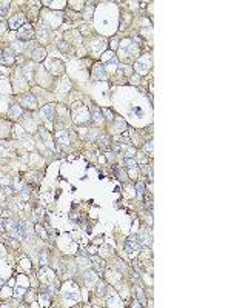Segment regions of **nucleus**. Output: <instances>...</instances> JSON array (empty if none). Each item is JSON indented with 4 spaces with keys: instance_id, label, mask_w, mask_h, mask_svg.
Segmentation results:
<instances>
[{
    "instance_id": "1",
    "label": "nucleus",
    "mask_w": 231,
    "mask_h": 308,
    "mask_svg": "<svg viewBox=\"0 0 231 308\" xmlns=\"http://www.w3.org/2000/svg\"><path fill=\"white\" fill-rule=\"evenodd\" d=\"M125 250H126V253H129L131 256L137 254V253H139V250H140V243H139V240H137V239H134V237H128V239L125 240Z\"/></svg>"
},
{
    "instance_id": "2",
    "label": "nucleus",
    "mask_w": 231,
    "mask_h": 308,
    "mask_svg": "<svg viewBox=\"0 0 231 308\" xmlns=\"http://www.w3.org/2000/svg\"><path fill=\"white\" fill-rule=\"evenodd\" d=\"M17 36H18V39H22V40H28V39L34 37V28H33V25L25 23V25L20 28V31H18Z\"/></svg>"
},
{
    "instance_id": "3",
    "label": "nucleus",
    "mask_w": 231,
    "mask_h": 308,
    "mask_svg": "<svg viewBox=\"0 0 231 308\" xmlns=\"http://www.w3.org/2000/svg\"><path fill=\"white\" fill-rule=\"evenodd\" d=\"M22 105H23L25 108H28V109L37 108L36 97H34V96H31V94H26V96H23V97H22Z\"/></svg>"
},
{
    "instance_id": "4",
    "label": "nucleus",
    "mask_w": 231,
    "mask_h": 308,
    "mask_svg": "<svg viewBox=\"0 0 231 308\" xmlns=\"http://www.w3.org/2000/svg\"><path fill=\"white\" fill-rule=\"evenodd\" d=\"M42 114L45 116V119H48V120H54V119H55V108H54L53 103L45 105V107L42 108Z\"/></svg>"
},
{
    "instance_id": "5",
    "label": "nucleus",
    "mask_w": 231,
    "mask_h": 308,
    "mask_svg": "<svg viewBox=\"0 0 231 308\" xmlns=\"http://www.w3.org/2000/svg\"><path fill=\"white\" fill-rule=\"evenodd\" d=\"M91 260L94 264V270L99 273V274H102L103 270H105V260L100 259V257H97V256H91Z\"/></svg>"
},
{
    "instance_id": "6",
    "label": "nucleus",
    "mask_w": 231,
    "mask_h": 308,
    "mask_svg": "<svg viewBox=\"0 0 231 308\" xmlns=\"http://www.w3.org/2000/svg\"><path fill=\"white\" fill-rule=\"evenodd\" d=\"M137 240H140L139 243H142L145 247H150L151 245V234L148 233V228H143L142 231H140V234H139V239Z\"/></svg>"
},
{
    "instance_id": "7",
    "label": "nucleus",
    "mask_w": 231,
    "mask_h": 308,
    "mask_svg": "<svg viewBox=\"0 0 231 308\" xmlns=\"http://www.w3.org/2000/svg\"><path fill=\"white\" fill-rule=\"evenodd\" d=\"M22 25H25V16H23V14H17L14 18L9 20V26H11L13 29L22 28Z\"/></svg>"
},
{
    "instance_id": "8",
    "label": "nucleus",
    "mask_w": 231,
    "mask_h": 308,
    "mask_svg": "<svg viewBox=\"0 0 231 308\" xmlns=\"http://www.w3.org/2000/svg\"><path fill=\"white\" fill-rule=\"evenodd\" d=\"M45 55H46L45 48H42V46H37L36 50L33 51V60H36V62H42V60L45 59Z\"/></svg>"
},
{
    "instance_id": "9",
    "label": "nucleus",
    "mask_w": 231,
    "mask_h": 308,
    "mask_svg": "<svg viewBox=\"0 0 231 308\" xmlns=\"http://www.w3.org/2000/svg\"><path fill=\"white\" fill-rule=\"evenodd\" d=\"M2 62H3V63H6V65H9V63H13V62H14V53H13V50H11V48H6V50L3 51Z\"/></svg>"
},
{
    "instance_id": "10",
    "label": "nucleus",
    "mask_w": 231,
    "mask_h": 308,
    "mask_svg": "<svg viewBox=\"0 0 231 308\" xmlns=\"http://www.w3.org/2000/svg\"><path fill=\"white\" fill-rule=\"evenodd\" d=\"M55 137H57V142H60V144H65V145H68L71 140H70V137H68V133L66 131H59L57 134H55Z\"/></svg>"
},
{
    "instance_id": "11",
    "label": "nucleus",
    "mask_w": 231,
    "mask_h": 308,
    "mask_svg": "<svg viewBox=\"0 0 231 308\" xmlns=\"http://www.w3.org/2000/svg\"><path fill=\"white\" fill-rule=\"evenodd\" d=\"M97 142H99V146H100V148H103V149H107L108 146H109V144H111L108 136H100Z\"/></svg>"
},
{
    "instance_id": "12",
    "label": "nucleus",
    "mask_w": 231,
    "mask_h": 308,
    "mask_svg": "<svg viewBox=\"0 0 231 308\" xmlns=\"http://www.w3.org/2000/svg\"><path fill=\"white\" fill-rule=\"evenodd\" d=\"M113 170H114V174L117 176V179H119V180H126V174H125V173L119 168V166H117V165H114V166H113Z\"/></svg>"
},
{
    "instance_id": "13",
    "label": "nucleus",
    "mask_w": 231,
    "mask_h": 308,
    "mask_svg": "<svg viewBox=\"0 0 231 308\" xmlns=\"http://www.w3.org/2000/svg\"><path fill=\"white\" fill-rule=\"evenodd\" d=\"M9 114H11V117H14V119H18L20 116H22V109L16 107V105H13L11 109H9Z\"/></svg>"
},
{
    "instance_id": "14",
    "label": "nucleus",
    "mask_w": 231,
    "mask_h": 308,
    "mask_svg": "<svg viewBox=\"0 0 231 308\" xmlns=\"http://www.w3.org/2000/svg\"><path fill=\"white\" fill-rule=\"evenodd\" d=\"M94 74H96V77L103 79V77H105V70H103V66H102V65H96V66H94Z\"/></svg>"
},
{
    "instance_id": "15",
    "label": "nucleus",
    "mask_w": 231,
    "mask_h": 308,
    "mask_svg": "<svg viewBox=\"0 0 231 308\" xmlns=\"http://www.w3.org/2000/svg\"><path fill=\"white\" fill-rule=\"evenodd\" d=\"M103 119V114H102V111L99 108H94V111H92V120L94 122H100Z\"/></svg>"
},
{
    "instance_id": "16",
    "label": "nucleus",
    "mask_w": 231,
    "mask_h": 308,
    "mask_svg": "<svg viewBox=\"0 0 231 308\" xmlns=\"http://www.w3.org/2000/svg\"><path fill=\"white\" fill-rule=\"evenodd\" d=\"M114 129H116V131H119V133H122V131H125V129H126V123H125L123 120L120 119V120H117V122L114 123Z\"/></svg>"
},
{
    "instance_id": "17",
    "label": "nucleus",
    "mask_w": 231,
    "mask_h": 308,
    "mask_svg": "<svg viewBox=\"0 0 231 308\" xmlns=\"http://www.w3.org/2000/svg\"><path fill=\"white\" fill-rule=\"evenodd\" d=\"M105 290H107V285H105V282L103 280H99L97 282V294H105Z\"/></svg>"
},
{
    "instance_id": "18",
    "label": "nucleus",
    "mask_w": 231,
    "mask_h": 308,
    "mask_svg": "<svg viewBox=\"0 0 231 308\" xmlns=\"http://www.w3.org/2000/svg\"><path fill=\"white\" fill-rule=\"evenodd\" d=\"M136 190H137L139 197H142L143 194H145V185H143L142 182H137V183H136Z\"/></svg>"
},
{
    "instance_id": "19",
    "label": "nucleus",
    "mask_w": 231,
    "mask_h": 308,
    "mask_svg": "<svg viewBox=\"0 0 231 308\" xmlns=\"http://www.w3.org/2000/svg\"><path fill=\"white\" fill-rule=\"evenodd\" d=\"M59 50L63 51V53H68L71 48H70V45H66V42H60V43H59Z\"/></svg>"
},
{
    "instance_id": "20",
    "label": "nucleus",
    "mask_w": 231,
    "mask_h": 308,
    "mask_svg": "<svg viewBox=\"0 0 231 308\" xmlns=\"http://www.w3.org/2000/svg\"><path fill=\"white\" fill-rule=\"evenodd\" d=\"M40 265H42V267H46V265H48L46 253H45V251H42V253H40Z\"/></svg>"
},
{
    "instance_id": "21",
    "label": "nucleus",
    "mask_w": 231,
    "mask_h": 308,
    "mask_svg": "<svg viewBox=\"0 0 231 308\" xmlns=\"http://www.w3.org/2000/svg\"><path fill=\"white\" fill-rule=\"evenodd\" d=\"M125 165H126L128 168H134V166H137V162H136V159H126V160H125Z\"/></svg>"
},
{
    "instance_id": "22",
    "label": "nucleus",
    "mask_w": 231,
    "mask_h": 308,
    "mask_svg": "<svg viewBox=\"0 0 231 308\" xmlns=\"http://www.w3.org/2000/svg\"><path fill=\"white\" fill-rule=\"evenodd\" d=\"M145 151H146L150 156H153V142H151V140H150V142L145 145Z\"/></svg>"
},
{
    "instance_id": "23",
    "label": "nucleus",
    "mask_w": 231,
    "mask_h": 308,
    "mask_svg": "<svg viewBox=\"0 0 231 308\" xmlns=\"http://www.w3.org/2000/svg\"><path fill=\"white\" fill-rule=\"evenodd\" d=\"M134 156H136V149H133V148H131V149H128V151H126V159H133Z\"/></svg>"
},
{
    "instance_id": "24",
    "label": "nucleus",
    "mask_w": 231,
    "mask_h": 308,
    "mask_svg": "<svg viewBox=\"0 0 231 308\" xmlns=\"http://www.w3.org/2000/svg\"><path fill=\"white\" fill-rule=\"evenodd\" d=\"M139 80H140V77L136 74V76H133V77H131V82H129V83H133V85H139Z\"/></svg>"
},
{
    "instance_id": "25",
    "label": "nucleus",
    "mask_w": 231,
    "mask_h": 308,
    "mask_svg": "<svg viewBox=\"0 0 231 308\" xmlns=\"http://www.w3.org/2000/svg\"><path fill=\"white\" fill-rule=\"evenodd\" d=\"M22 196H23L25 199H28V197H29V188H28V186H25V188L22 190Z\"/></svg>"
},
{
    "instance_id": "26",
    "label": "nucleus",
    "mask_w": 231,
    "mask_h": 308,
    "mask_svg": "<svg viewBox=\"0 0 231 308\" xmlns=\"http://www.w3.org/2000/svg\"><path fill=\"white\" fill-rule=\"evenodd\" d=\"M136 293H137V296L140 297V300H142V304H145V302H143L145 299H143V291H142V288H139V287H137V288H136Z\"/></svg>"
},
{
    "instance_id": "27",
    "label": "nucleus",
    "mask_w": 231,
    "mask_h": 308,
    "mask_svg": "<svg viewBox=\"0 0 231 308\" xmlns=\"http://www.w3.org/2000/svg\"><path fill=\"white\" fill-rule=\"evenodd\" d=\"M37 231H39V234L42 236L43 239H46V234H45V233L42 231V227H40V225H36V233H37Z\"/></svg>"
},
{
    "instance_id": "28",
    "label": "nucleus",
    "mask_w": 231,
    "mask_h": 308,
    "mask_svg": "<svg viewBox=\"0 0 231 308\" xmlns=\"http://www.w3.org/2000/svg\"><path fill=\"white\" fill-rule=\"evenodd\" d=\"M5 231V219H0V233Z\"/></svg>"
},
{
    "instance_id": "29",
    "label": "nucleus",
    "mask_w": 231,
    "mask_h": 308,
    "mask_svg": "<svg viewBox=\"0 0 231 308\" xmlns=\"http://www.w3.org/2000/svg\"><path fill=\"white\" fill-rule=\"evenodd\" d=\"M133 111H136V112H137V114H139L140 117L143 116V112H142V109H140V108H133Z\"/></svg>"
},
{
    "instance_id": "30",
    "label": "nucleus",
    "mask_w": 231,
    "mask_h": 308,
    "mask_svg": "<svg viewBox=\"0 0 231 308\" xmlns=\"http://www.w3.org/2000/svg\"><path fill=\"white\" fill-rule=\"evenodd\" d=\"M107 154H108V156H107L108 159H114V156H116V154H114V153H113V151H111V153H109V151H108Z\"/></svg>"
},
{
    "instance_id": "31",
    "label": "nucleus",
    "mask_w": 231,
    "mask_h": 308,
    "mask_svg": "<svg viewBox=\"0 0 231 308\" xmlns=\"http://www.w3.org/2000/svg\"><path fill=\"white\" fill-rule=\"evenodd\" d=\"M5 193L9 196V194H11V188H5Z\"/></svg>"
}]
</instances>
